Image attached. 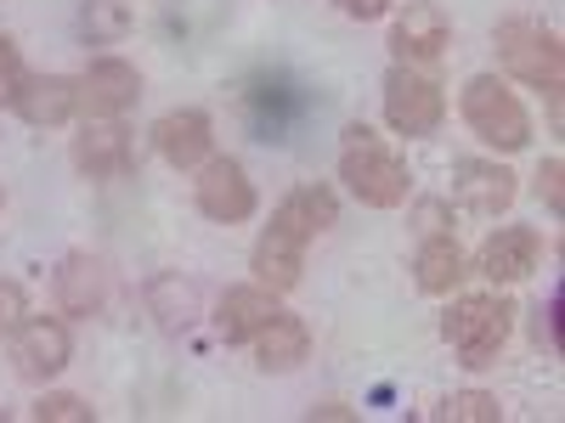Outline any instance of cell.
Here are the masks:
<instances>
[{"instance_id": "obj_1", "label": "cell", "mask_w": 565, "mask_h": 423, "mask_svg": "<svg viewBox=\"0 0 565 423\" xmlns=\"http://www.w3.org/2000/svg\"><path fill=\"white\" fill-rule=\"evenodd\" d=\"M340 181L351 186L367 209H396V204H407V186H413L402 153L385 148V141L373 135L367 124H345V141H340Z\"/></svg>"}, {"instance_id": "obj_2", "label": "cell", "mask_w": 565, "mask_h": 423, "mask_svg": "<svg viewBox=\"0 0 565 423\" xmlns=\"http://www.w3.org/2000/svg\"><path fill=\"white\" fill-rule=\"evenodd\" d=\"M458 113H463V124L476 130L487 148H498V153H521L526 141H532V113H526V102L509 90V79H498V74H476L463 85V97H458Z\"/></svg>"}, {"instance_id": "obj_3", "label": "cell", "mask_w": 565, "mask_h": 423, "mask_svg": "<svg viewBox=\"0 0 565 423\" xmlns=\"http://www.w3.org/2000/svg\"><path fill=\"white\" fill-rule=\"evenodd\" d=\"M498 63H503L514 79H521V85L543 90V97L559 108L565 45H559L554 29H543V23H532V18H509V23H498Z\"/></svg>"}, {"instance_id": "obj_4", "label": "cell", "mask_w": 565, "mask_h": 423, "mask_svg": "<svg viewBox=\"0 0 565 423\" xmlns=\"http://www.w3.org/2000/svg\"><path fill=\"white\" fill-rule=\"evenodd\" d=\"M509 316H514V305L498 300V294H463V300L447 305L441 334H447V345L458 350L463 367H492L503 339H509Z\"/></svg>"}, {"instance_id": "obj_5", "label": "cell", "mask_w": 565, "mask_h": 423, "mask_svg": "<svg viewBox=\"0 0 565 423\" xmlns=\"http://www.w3.org/2000/svg\"><path fill=\"white\" fill-rule=\"evenodd\" d=\"M447 119V97L430 74H418L413 63H396L385 74V124L396 135H436Z\"/></svg>"}, {"instance_id": "obj_6", "label": "cell", "mask_w": 565, "mask_h": 423, "mask_svg": "<svg viewBox=\"0 0 565 423\" xmlns=\"http://www.w3.org/2000/svg\"><path fill=\"white\" fill-rule=\"evenodd\" d=\"M193 198H199V215H210L215 226H238L255 215V181L244 175L238 159H226V153H210L199 164V181H193Z\"/></svg>"}, {"instance_id": "obj_7", "label": "cell", "mask_w": 565, "mask_h": 423, "mask_svg": "<svg viewBox=\"0 0 565 423\" xmlns=\"http://www.w3.org/2000/svg\"><path fill=\"white\" fill-rule=\"evenodd\" d=\"M7 345H12L18 372H23V379H34V384L57 379V372L74 361V334H68L63 316H23L18 334Z\"/></svg>"}, {"instance_id": "obj_8", "label": "cell", "mask_w": 565, "mask_h": 423, "mask_svg": "<svg viewBox=\"0 0 565 423\" xmlns=\"http://www.w3.org/2000/svg\"><path fill=\"white\" fill-rule=\"evenodd\" d=\"M452 45V18L436 7V0H407L391 23V52L402 63H436Z\"/></svg>"}, {"instance_id": "obj_9", "label": "cell", "mask_w": 565, "mask_h": 423, "mask_svg": "<svg viewBox=\"0 0 565 423\" xmlns=\"http://www.w3.org/2000/svg\"><path fill=\"white\" fill-rule=\"evenodd\" d=\"M141 97V74L125 57H97L79 74V113L85 119H119Z\"/></svg>"}, {"instance_id": "obj_10", "label": "cell", "mask_w": 565, "mask_h": 423, "mask_svg": "<svg viewBox=\"0 0 565 423\" xmlns=\"http://www.w3.org/2000/svg\"><path fill=\"white\" fill-rule=\"evenodd\" d=\"M12 113L34 130H52V124H68L79 113V74H23L18 97H12Z\"/></svg>"}, {"instance_id": "obj_11", "label": "cell", "mask_w": 565, "mask_h": 423, "mask_svg": "<svg viewBox=\"0 0 565 423\" xmlns=\"http://www.w3.org/2000/svg\"><path fill=\"white\" fill-rule=\"evenodd\" d=\"M153 148L170 170H199L215 153V119L204 108H175L153 124Z\"/></svg>"}, {"instance_id": "obj_12", "label": "cell", "mask_w": 565, "mask_h": 423, "mask_svg": "<svg viewBox=\"0 0 565 423\" xmlns=\"http://www.w3.org/2000/svg\"><path fill=\"white\" fill-rule=\"evenodd\" d=\"M130 124L125 119H85L79 124V135H74V164H79V175H90V181H114V175H125L130 170Z\"/></svg>"}, {"instance_id": "obj_13", "label": "cell", "mask_w": 565, "mask_h": 423, "mask_svg": "<svg viewBox=\"0 0 565 423\" xmlns=\"http://www.w3.org/2000/svg\"><path fill=\"white\" fill-rule=\"evenodd\" d=\"M514 175L503 170V164H492V159H458L452 164V198L469 209V215H481V220H492V215H503L509 204H514Z\"/></svg>"}, {"instance_id": "obj_14", "label": "cell", "mask_w": 565, "mask_h": 423, "mask_svg": "<svg viewBox=\"0 0 565 423\" xmlns=\"http://www.w3.org/2000/svg\"><path fill=\"white\" fill-rule=\"evenodd\" d=\"M537 260H543V238L532 226H498L492 238L481 243V254H476L487 282H521V276L537 271Z\"/></svg>"}, {"instance_id": "obj_15", "label": "cell", "mask_w": 565, "mask_h": 423, "mask_svg": "<svg viewBox=\"0 0 565 423\" xmlns=\"http://www.w3.org/2000/svg\"><path fill=\"white\" fill-rule=\"evenodd\" d=\"M108 289H114V276H108V265L97 254H85V249L63 254V265H57V305H63V316H97L108 305Z\"/></svg>"}, {"instance_id": "obj_16", "label": "cell", "mask_w": 565, "mask_h": 423, "mask_svg": "<svg viewBox=\"0 0 565 423\" xmlns=\"http://www.w3.org/2000/svg\"><path fill=\"white\" fill-rule=\"evenodd\" d=\"M334 220H340L334 186H317V181H311V186H295V193L277 204L271 231H282V238H295V243H311V238H322Z\"/></svg>"}, {"instance_id": "obj_17", "label": "cell", "mask_w": 565, "mask_h": 423, "mask_svg": "<svg viewBox=\"0 0 565 423\" xmlns=\"http://www.w3.org/2000/svg\"><path fill=\"white\" fill-rule=\"evenodd\" d=\"M271 316H277V294L260 289V282H238V289H226L215 300V334L226 345H249Z\"/></svg>"}, {"instance_id": "obj_18", "label": "cell", "mask_w": 565, "mask_h": 423, "mask_svg": "<svg viewBox=\"0 0 565 423\" xmlns=\"http://www.w3.org/2000/svg\"><path fill=\"white\" fill-rule=\"evenodd\" d=\"M141 300H148V316L164 327V334H186V327L199 322V311H204L199 282H186L181 271H159V276H148Z\"/></svg>"}, {"instance_id": "obj_19", "label": "cell", "mask_w": 565, "mask_h": 423, "mask_svg": "<svg viewBox=\"0 0 565 423\" xmlns=\"http://www.w3.org/2000/svg\"><path fill=\"white\" fill-rule=\"evenodd\" d=\"M249 345H255V367H260V372H295V367L311 356V327H306L300 316H282V311H277Z\"/></svg>"}, {"instance_id": "obj_20", "label": "cell", "mask_w": 565, "mask_h": 423, "mask_svg": "<svg viewBox=\"0 0 565 423\" xmlns=\"http://www.w3.org/2000/svg\"><path fill=\"white\" fill-rule=\"evenodd\" d=\"M249 271H255L260 289L295 294L300 289V271H306V243L282 238V231H266V238L255 243V254H249Z\"/></svg>"}, {"instance_id": "obj_21", "label": "cell", "mask_w": 565, "mask_h": 423, "mask_svg": "<svg viewBox=\"0 0 565 423\" xmlns=\"http://www.w3.org/2000/svg\"><path fill=\"white\" fill-rule=\"evenodd\" d=\"M463 276V249L452 231H424V243L413 254V282L424 294H452Z\"/></svg>"}, {"instance_id": "obj_22", "label": "cell", "mask_w": 565, "mask_h": 423, "mask_svg": "<svg viewBox=\"0 0 565 423\" xmlns=\"http://www.w3.org/2000/svg\"><path fill=\"white\" fill-rule=\"evenodd\" d=\"M436 417H441V423H503V406H498V395H487V390H452V395L436 406Z\"/></svg>"}, {"instance_id": "obj_23", "label": "cell", "mask_w": 565, "mask_h": 423, "mask_svg": "<svg viewBox=\"0 0 565 423\" xmlns=\"http://www.w3.org/2000/svg\"><path fill=\"white\" fill-rule=\"evenodd\" d=\"M125 29H130L125 0H90V7H85V34H90V45H108V40H119Z\"/></svg>"}, {"instance_id": "obj_24", "label": "cell", "mask_w": 565, "mask_h": 423, "mask_svg": "<svg viewBox=\"0 0 565 423\" xmlns=\"http://www.w3.org/2000/svg\"><path fill=\"white\" fill-rule=\"evenodd\" d=\"M34 417H40V423H97V412H90L79 395H63V390L40 395V401H34Z\"/></svg>"}, {"instance_id": "obj_25", "label": "cell", "mask_w": 565, "mask_h": 423, "mask_svg": "<svg viewBox=\"0 0 565 423\" xmlns=\"http://www.w3.org/2000/svg\"><path fill=\"white\" fill-rule=\"evenodd\" d=\"M23 316H29V294H23V282L0 276V339H12Z\"/></svg>"}, {"instance_id": "obj_26", "label": "cell", "mask_w": 565, "mask_h": 423, "mask_svg": "<svg viewBox=\"0 0 565 423\" xmlns=\"http://www.w3.org/2000/svg\"><path fill=\"white\" fill-rule=\"evenodd\" d=\"M23 57H18V45L0 34V108H12V97H18V85H23Z\"/></svg>"}, {"instance_id": "obj_27", "label": "cell", "mask_w": 565, "mask_h": 423, "mask_svg": "<svg viewBox=\"0 0 565 423\" xmlns=\"http://www.w3.org/2000/svg\"><path fill=\"white\" fill-rule=\"evenodd\" d=\"M565 164L559 159H543V170H537V193H543V204H548V215H565Z\"/></svg>"}, {"instance_id": "obj_28", "label": "cell", "mask_w": 565, "mask_h": 423, "mask_svg": "<svg viewBox=\"0 0 565 423\" xmlns=\"http://www.w3.org/2000/svg\"><path fill=\"white\" fill-rule=\"evenodd\" d=\"M559 305H565V294L554 289L548 305L537 311V339H548V350H565V339H559Z\"/></svg>"}, {"instance_id": "obj_29", "label": "cell", "mask_w": 565, "mask_h": 423, "mask_svg": "<svg viewBox=\"0 0 565 423\" xmlns=\"http://www.w3.org/2000/svg\"><path fill=\"white\" fill-rule=\"evenodd\" d=\"M340 7H345V18L367 23V18H385V12H391V0H340Z\"/></svg>"}, {"instance_id": "obj_30", "label": "cell", "mask_w": 565, "mask_h": 423, "mask_svg": "<svg viewBox=\"0 0 565 423\" xmlns=\"http://www.w3.org/2000/svg\"><path fill=\"white\" fill-rule=\"evenodd\" d=\"M418 231H441V204H418Z\"/></svg>"}, {"instance_id": "obj_31", "label": "cell", "mask_w": 565, "mask_h": 423, "mask_svg": "<svg viewBox=\"0 0 565 423\" xmlns=\"http://www.w3.org/2000/svg\"><path fill=\"white\" fill-rule=\"evenodd\" d=\"M311 417H351V406H340V401H328V406H311Z\"/></svg>"}]
</instances>
